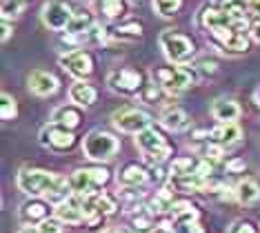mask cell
Returning <instances> with one entry per match:
<instances>
[{
	"label": "cell",
	"mask_w": 260,
	"mask_h": 233,
	"mask_svg": "<svg viewBox=\"0 0 260 233\" xmlns=\"http://www.w3.org/2000/svg\"><path fill=\"white\" fill-rule=\"evenodd\" d=\"M160 124L169 131H187L189 124H191V118L187 116V111H182L180 107H167L160 113Z\"/></svg>",
	"instance_id": "obj_21"
},
{
	"label": "cell",
	"mask_w": 260,
	"mask_h": 233,
	"mask_svg": "<svg viewBox=\"0 0 260 233\" xmlns=\"http://www.w3.org/2000/svg\"><path fill=\"white\" fill-rule=\"evenodd\" d=\"M149 169L145 164H138V162H127L118 171V184L120 187H127V189H140L149 182Z\"/></svg>",
	"instance_id": "obj_15"
},
{
	"label": "cell",
	"mask_w": 260,
	"mask_h": 233,
	"mask_svg": "<svg viewBox=\"0 0 260 233\" xmlns=\"http://www.w3.org/2000/svg\"><path fill=\"white\" fill-rule=\"evenodd\" d=\"M136 147L143 151V158L149 167H160L174 153V147L169 145V140L156 127H149L143 134L136 136Z\"/></svg>",
	"instance_id": "obj_4"
},
{
	"label": "cell",
	"mask_w": 260,
	"mask_h": 233,
	"mask_svg": "<svg viewBox=\"0 0 260 233\" xmlns=\"http://www.w3.org/2000/svg\"><path fill=\"white\" fill-rule=\"evenodd\" d=\"M91 9L107 20H116L127 11V5L125 0H91Z\"/></svg>",
	"instance_id": "obj_25"
},
{
	"label": "cell",
	"mask_w": 260,
	"mask_h": 233,
	"mask_svg": "<svg viewBox=\"0 0 260 233\" xmlns=\"http://www.w3.org/2000/svg\"><path fill=\"white\" fill-rule=\"evenodd\" d=\"M247 169V162H245V160H238V158H236V160H229V162H227V171L229 173H238V171H245Z\"/></svg>",
	"instance_id": "obj_41"
},
{
	"label": "cell",
	"mask_w": 260,
	"mask_h": 233,
	"mask_svg": "<svg viewBox=\"0 0 260 233\" xmlns=\"http://www.w3.org/2000/svg\"><path fill=\"white\" fill-rule=\"evenodd\" d=\"M193 69H196L198 76H205V78H207V76H214L216 71H218V62L211 60V58H200Z\"/></svg>",
	"instance_id": "obj_38"
},
{
	"label": "cell",
	"mask_w": 260,
	"mask_h": 233,
	"mask_svg": "<svg viewBox=\"0 0 260 233\" xmlns=\"http://www.w3.org/2000/svg\"><path fill=\"white\" fill-rule=\"evenodd\" d=\"M38 138H40V145L43 147L51 149V151H58V153L69 151V149H74V145H76L74 131L64 129V127H60V124H54V122L45 124V127L40 129Z\"/></svg>",
	"instance_id": "obj_11"
},
{
	"label": "cell",
	"mask_w": 260,
	"mask_h": 233,
	"mask_svg": "<svg viewBox=\"0 0 260 233\" xmlns=\"http://www.w3.org/2000/svg\"><path fill=\"white\" fill-rule=\"evenodd\" d=\"M51 122L60 124V127L69 129V131L78 129L80 122H82L80 107H76V105H60V107H56L54 113H51Z\"/></svg>",
	"instance_id": "obj_18"
},
{
	"label": "cell",
	"mask_w": 260,
	"mask_h": 233,
	"mask_svg": "<svg viewBox=\"0 0 260 233\" xmlns=\"http://www.w3.org/2000/svg\"><path fill=\"white\" fill-rule=\"evenodd\" d=\"M60 67L67 71L69 76H74L76 80H87L93 74V56L85 49L69 51L60 56Z\"/></svg>",
	"instance_id": "obj_12"
},
{
	"label": "cell",
	"mask_w": 260,
	"mask_h": 233,
	"mask_svg": "<svg viewBox=\"0 0 260 233\" xmlns=\"http://www.w3.org/2000/svg\"><path fill=\"white\" fill-rule=\"evenodd\" d=\"M118 149H120L118 138L114 134L103 131V129L89 131V134L85 136V140H82V151H85V155L89 160H93V162H107V160H111L118 153Z\"/></svg>",
	"instance_id": "obj_6"
},
{
	"label": "cell",
	"mask_w": 260,
	"mask_h": 233,
	"mask_svg": "<svg viewBox=\"0 0 260 233\" xmlns=\"http://www.w3.org/2000/svg\"><path fill=\"white\" fill-rule=\"evenodd\" d=\"M111 40H118V43H136V40L143 38V25L138 20H129L122 22L114 29H109Z\"/></svg>",
	"instance_id": "obj_23"
},
{
	"label": "cell",
	"mask_w": 260,
	"mask_h": 233,
	"mask_svg": "<svg viewBox=\"0 0 260 233\" xmlns=\"http://www.w3.org/2000/svg\"><path fill=\"white\" fill-rule=\"evenodd\" d=\"M182 0H153V11L162 18H171L174 14H178Z\"/></svg>",
	"instance_id": "obj_33"
},
{
	"label": "cell",
	"mask_w": 260,
	"mask_h": 233,
	"mask_svg": "<svg viewBox=\"0 0 260 233\" xmlns=\"http://www.w3.org/2000/svg\"><path fill=\"white\" fill-rule=\"evenodd\" d=\"M25 9V0H3L0 3V14H3V20H14L18 18Z\"/></svg>",
	"instance_id": "obj_32"
},
{
	"label": "cell",
	"mask_w": 260,
	"mask_h": 233,
	"mask_svg": "<svg viewBox=\"0 0 260 233\" xmlns=\"http://www.w3.org/2000/svg\"><path fill=\"white\" fill-rule=\"evenodd\" d=\"M93 25H96L93 9H78V11H74V18H72V22H69V27H67V31H64V34L85 36Z\"/></svg>",
	"instance_id": "obj_24"
},
{
	"label": "cell",
	"mask_w": 260,
	"mask_h": 233,
	"mask_svg": "<svg viewBox=\"0 0 260 233\" xmlns=\"http://www.w3.org/2000/svg\"><path fill=\"white\" fill-rule=\"evenodd\" d=\"M111 122H114V127L118 131H122V134H143L145 129L151 127V116L147 111H140V109H132V107H125V109H118L114 111V116H111Z\"/></svg>",
	"instance_id": "obj_10"
},
{
	"label": "cell",
	"mask_w": 260,
	"mask_h": 233,
	"mask_svg": "<svg viewBox=\"0 0 260 233\" xmlns=\"http://www.w3.org/2000/svg\"><path fill=\"white\" fill-rule=\"evenodd\" d=\"M98 98L96 87L89 85L87 80H76L72 87H69V100L76 107H91Z\"/></svg>",
	"instance_id": "obj_20"
},
{
	"label": "cell",
	"mask_w": 260,
	"mask_h": 233,
	"mask_svg": "<svg viewBox=\"0 0 260 233\" xmlns=\"http://www.w3.org/2000/svg\"><path fill=\"white\" fill-rule=\"evenodd\" d=\"M171 218H174L176 224H189V222H198L200 211L196 209V205L189 200H176L171 205Z\"/></svg>",
	"instance_id": "obj_22"
},
{
	"label": "cell",
	"mask_w": 260,
	"mask_h": 233,
	"mask_svg": "<svg viewBox=\"0 0 260 233\" xmlns=\"http://www.w3.org/2000/svg\"><path fill=\"white\" fill-rule=\"evenodd\" d=\"M205 29L209 31L211 40L220 47L224 53H245L249 49V20H236V18L227 16L224 11H220L214 5L203 9L200 14Z\"/></svg>",
	"instance_id": "obj_1"
},
{
	"label": "cell",
	"mask_w": 260,
	"mask_h": 233,
	"mask_svg": "<svg viewBox=\"0 0 260 233\" xmlns=\"http://www.w3.org/2000/svg\"><path fill=\"white\" fill-rule=\"evenodd\" d=\"M242 138V129L238 127V122H220L218 127L207 131V140L216 142V145H236Z\"/></svg>",
	"instance_id": "obj_17"
},
{
	"label": "cell",
	"mask_w": 260,
	"mask_h": 233,
	"mask_svg": "<svg viewBox=\"0 0 260 233\" xmlns=\"http://www.w3.org/2000/svg\"><path fill=\"white\" fill-rule=\"evenodd\" d=\"M18 116V105H16V98L9 93L0 95V118L3 120H14Z\"/></svg>",
	"instance_id": "obj_34"
},
{
	"label": "cell",
	"mask_w": 260,
	"mask_h": 233,
	"mask_svg": "<svg viewBox=\"0 0 260 233\" xmlns=\"http://www.w3.org/2000/svg\"><path fill=\"white\" fill-rule=\"evenodd\" d=\"M160 47L171 64H185L196 56V43L187 34H180L176 29H165L160 34Z\"/></svg>",
	"instance_id": "obj_5"
},
{
	"label": "cell",
	"mask_w": 260,
	"mask_h": 233,
	"mask_svg": "<svg viewBox=\"0 0 260 233\" xmlns=\"http://www.w3.org/2000/svg\"><path fill=\"white\" fill-rule=\"evenodd\" d=\"M227 233H260V224L253 222V220H249V218H240L229 226Z\"/></svg>",
	"instance_id": "obj_36"
},
{
	"label": "cell",
	"mask_w": 260,
	"mask_h": 233,
	"mask_svg": "<svg viewBox=\"0 0 260 233\" xmlns=\"http://www.w3.org/2000/svg\"><path fill=\"white\" fill-rule=\"evenodd\" d=\"M74 18V9L67 0H47L40 9V20L51 31H67Z\"/></svg>",
	"instance_id": "obj_9"
},
{
	"label": "cell",
	"mask_w": 260,
	"mask_h": 233,
	"mask_svg": "<svg viewBox=\"0 0 260 233\" xmlns=\"http://www.w3.org/2000/svg\"><path fill=\"white\" fill-rule=\"evenodd\" d=\"M107 85L111 91L120 93V95H138L145 89V76L143 71L134 69V67H122V69H114L107 76Z\"/></svg>",
	"instance_id": "obj_8"
},
{
	"label": "cell",
	"mask_w": 260,
	"mask_h": 233,
	"mask_svg": "<svg viewBox=\"0 0 260 233\" xmlns=\"http://www.w3.org/2000/svg\"><path fill=\"white\" fill-rule=\"evenodd\" d=\"M193 173H198L200 178H211V173H214V162H209V160L200 158L198 164H196V171H193Z\"/></svg>",
	"instance_id": "obj_40"
},
{
	"label": "cell",
	"mask_w": 260,
	"mask_h": 233,
	"mask_svg": "<svg viewBox=\"0 0 260 233\" xmlns=\"http://www.w3.org/2000/svg\"><path fill=\"white\" fill-rule=\"evenodd\" d=\"M211 116L218 122H236L240 118V105L232 98H216L211 103Z\"/></svg>",
	"instance_id": "obj_19"
},
{
	"label": "cell",
	"mask_w": 260,
	"mask_h": 233,
	"mask_svg": "<svg viewBox=\"0 0 260 233\" xmlns=\"http://www.w3.org/2000/svg\"><path fill=\"white\" fill-rule=\"evenodd\" d=\"M120 207L125 209V211H129V213L138 211V209L143 207V193H140L138 189L122 187V191H120Z\"/></svg>",
	"instance_id": "obj_31"
},
{
	"label": "cell",
	"mask_w": 260,
	"mask_h": 233,
	"mask_svg": "<svg viewBox=\"0 0 260 233\" xmlns=\"http://www.w3.org/2000/svg\"><path fill=\"white\" fill-rule=\"evenodd\" d=\"M134 3H140V0H134Z\"/></svg>",
	"instance_id": "obj_50"
},
{
	"label": "cell",
	"mask_w": 260,
	"mask_h": 233,
	"mask_svg": "<svg viewBox=\"0 0 260 233\" xmlns=\"http://www.w3.org/2000/svg\"><path fill=\"white\" fill-rule=\"evenodd\" d=\"M198 153L203 155L205 160H209V162H214V164H216V162H220V160H222V155H224L222 147H220V145H216V142H209V140H207L205 145L198 149Z\"/></svg>",
	"instance_id": "obj_35"
},
{
	"label": "cell",
	"mask_w": 260,
	"mask_h": 233,
	"mask_svg": "<svg viewBox=\"0 0 260 233\" xmlns=\"http://www.w3.org/2000/svg\"><path fill=\"white\" fill-rule=\"evenodd\" d=\"M18 233H40V229H38V226H22V229L18 231Z\"/></svg>",
	"instance_id": "obj_48"
},
{
	"label": "cell",
	"mask_w": 260,
	"mask_h": 233,
	"mask_svg": "<svg viewBox=\"0 0 260 233\" xmlns=\"http://www.w3.org/2000/svg\"><path fill=\"white\" fill-rule=\"evenodd\" d=\"M47 218H51V202H47L45 198H31L20 207V220L25 222V226H38Z\"/></svg>",
	"instance_id": "obj_14"
},
{
	"label": "cell",
	"mask_w": 260,
	"mask_h": 233,
	"mask_svg": "<svg viewBox=\"0 0 260 233\" xmlns=\"http://www.w3.org/2000/svg\"><path fill=\"white\" fill-rule=\"evenodd\" d=\"M253 103H256V105L260 107V87L256 89V91H253Z\"/></svg>",
	"instance_id": "obj_49"
},
{
	"label": "cell",
	"mask_w": 260,
	"mask_h": 233,
	"mask_svg": "<svg viewBox=\"0 0 260 233\" xmlns=\"http://www.w3.org/2000/svg\"><path fill=\"white\" fill-rule=\"evenodd\" d=\"M16 182H18V189L22 193L31 195V198H45L51 205H60L74 195L69 180L45 169H29V167L20 169Z\"/></svg>",
	"instance_id": "obj_2"
},
{
	"label": "cell",
	"mask_w": 260,
	"mask_h": 233,
	"mask_svg": "<svg viewBox=\"0 0 260 233\" xmlns=\"http://www.w3.org/2000/svg\"><path fill=\"white\" fill-rule=\"evenodd\" d=\"M211 5L236 20H247V14H249V0H214Z\"/></svg>",
	"instance_id": "obj_26"
},
{
	"label": "cell",
	"mask_w": 260,
	"mask_h": 233,
	"mask_svg": "<svg viewBox=\"0 0 260 233\" xmlns=\"http://www.w3.org/2000/svg\"><path fill=\"white\" fill-rule=\"evenodd\" d=\"M249 14L260 18V0H249Z\"/></svg>",
	"instance_id": "obj_45"
},
{
	"label": "cell",
	"mask_w": 260,
	"mask_h": 233,
	"mask_svg": "<svg viewBox=\"0 0 260 233\" xmlns=\"http://www.w3.org/2000/svg\"><path fill=\"white\" fill-rule=\"evenodd\" d=\"M174 191H171L169 187H162L160 191H156V195L151 198L149 202V209L153 213H167L171 211V205H174Z\"/></svg>",
	"instance_id": "obj_29"
},
{
	"label": "cell",
	"mask_w": 260,
	"mask_h": 233,
	"mask_svg": "<svg viewBox=\"0 0 260 233\" xmlns=\"http://www.w3.org/2000/svg\"><path fill=\"white\" fill-rule=\"evenodd\" d=\"M58 87H60V80L49 74V71H31V76H29V91L40 95V98H47V95H54L58 91Z\"/></svg>",
	"instance_id": "obj_16"
},
{
	"label": "cell",
	"mask_w": 260,
	"mask_h": 233,
	"mask_svg": "<svg viewBox=\"0 0 260 233\" xmlns=\"http://www.w3.org/2000/svg\"><path fill=\"white\" fill-rule=\"evenodd\" d=\"M196 164H198V160H193L191 155H180V158H174V160H171V164H169V178L193 173V171H196Z\"/></svg>",
	"instance_id": "obj_30"
},
{
	"label": "cell",
	"mask_w": 260,
	"mask_h": 233,
	"mask_svg": "<svg viewBox=\"0 0 260 233\" xmlns=\"http://www.w3.org/2000/svg\"><path fill=\"white\" fill-rule=\"evenodd\" d=\"M178 226H180V233H205L200 222H189V224H178Z\"/></svg>",
	"instance_id": "obj_42"
},
{
	"label": "cell",
	"mask_w": 260,
	"mask_h": 233,
	"mask_svg": "<svg viewBox=\"0 0 260 233\" xmlns=\"http://www.w3.org/2000/svg\"><path fill=\"white\" fill-rule=\"evenodd\" d=\"M151 78L165 93L178 95L191 85H196L198 74L196 69H189L185 64H165V67H156L151 71Z\"/></svg>",
	"instance_id": "obj_3"
},
{
	"label": "cell",
	"mask_w": 260,
	"mask_h": 233,
	"mask_svg": "<svg viewBox=\"0 0 260 233\" xmlns=\"http://www.w3.org/2000/svg\"><path fill=\"white\" fill-rule=\"evenodd\" d=\"M38 229H40V233H62L64 226L56 216H51V218H47L45 222H40Z\"/></svg>",
	"instance_id": "obj_39"
},
{
	"label": "cell",
	"mask_w": 260,
	"mask_h": 233,
	"mask_svg": "<svg viewBox=\"0 0 260 233\" xmlns=\"http://www.w3.org/2000/svg\"><path fill=\"white\" fill-rule=\"evenodd\" d=\"M151 233H176L174 229H171V224H167V222H162V224H158L156 229H153Z\"/></svg>",
	"instance_id": "obj_46"
},
{
	"label": "cell",
	"mask_w": 260,
	"mask_h": 233,
	"mask_svg": "<svg viewBox=\"0 0 260 233\" xmlns=\"http://www.w3.org/2000/svg\"><path fill=\"white\" fill-rule=\"evenodd\" d=\"M11 34H14V25H11V20H3V43H7L11 38Z\"/></svg>",
	"instance_id": "obj_43"
},
{
	"label": "cell",
	"mask_w": 260,
	"mask_h": 233,
	"mask_svg": "<svg viewBox=\"0 0 260 233\" xmlns=\"http://www.w3.org/2000/svg\"><path fill=\"white\" fill-rule=\"evenodd\" d=\"M132 222H134V231L138 233H151L153 226V211L149 207H140L138 211L132 213Z\"/></svg>",
	"instance_id": "obj_28"
},
{
	"label": "cell",
	"mask_w": 260,
	"mask_h": 233,
	"mask_svg": "<svg viewBox=\"0 0 260 233\" xmlns=\"http://www.w3.org/2000/svg\"><path fill=\"white\" fill-rule=\"evenodd\" d=\"M109 180H111V171L107 167H85V169H76L72 173L69 184H72L74 193L87 195V193L103 189Z\"/></svg>",
	"instance_id": "obj_7"
},
{
	"label": "cell",
	"mask_w": 260,
	"mask_h": 233,
	"mask_svg": "<svg viewBox=\"0 0 260 233\" xmlns=\"http://www.w3.org/2000/svg\"><path fill=\"white\" fill-rule=\"evenodd\" d=\"M103 233H134V231L125 229V226H109V229H105Z\"/></svg>",
	"instance_id": "obj_47"
},
{
	"label": "cell",
	"mask_w": 260,
	"mask_h": 233,
	"mask_svg": "<svg viewBox=\"0 0 260 233\" xmlns=\"http://www.w3.org/2000/svg\"><path fill=\"white\" fill-rule=\"evenodd\" d=\"M54 216L60 220L62 224H82L87 220L85 207H82V198L74 193L69 200H64V202H60V205H56Z\"/></svg>",
	"instance_id": "obj_13"
},
{
	"label": "cell",
	"mask_w": 260,
	"mask_h": 233,
	"mask_svg": "<svg viewBox=\"0 0 260 233\" xmlns=\"http://www.w3.org/2000/svg\"><path fill=\"white\" fill-rule=\"evenodd\" d=\"M249 36L256 43H260V18H256V20L251 22V29H249Z\"/></svg>",
	"instance_id": "obj_44"
},
{
	"label": "cell",
	"mask_w": 260,
	"mask_h": 233,
	"mask_svg": "<svg viewBox=\"0 0 260 233\" xmlns=\"http://www.w3.org/2000/svg\"><path fill=\"white\" fill-rule=\"evenodd\" d=\"M234 193H236V200L245 207L260 200V187H258V182H253V180H240L234 187Z\"/></svg>",
	"instance_id": "obj_27"
},
{
	"label": "cell",
	"mask_w": 260,
	"mask_h": 233,
	"mask_svg": "<svg viewBox=\"0 0 260 233\" xmlns=\"http://www.w3.org/2000/svg\"><path fill=\"white\" fill-rule=\"evenodd\" d=\"M162 89L156 85V82H147L145 85V89H143V93H140V98L145 100V103H149V105H156L158 100L162 98Z\"/></svg>",
	"instance_id": "obj_37"
}]
</instances>
